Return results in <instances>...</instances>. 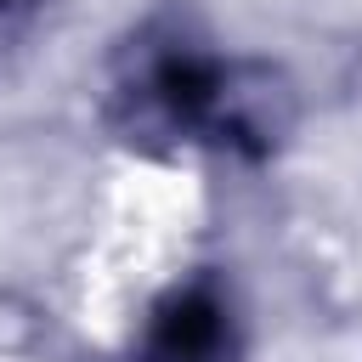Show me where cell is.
Listing matches in <instances>:
<instances>
[{"label":"cell","mask_w":362,"mask_h":362,"mask_svg":"<svg viewBox=\"0 0 362 362\" xmlns=\"http://www.w3.org/2000/svg\"><path fill=\"white\" fill-rule=\"evenodd\" d=\"M96 113L102 130L141 158L215 153L266 164L300 130V85L283 62L226 51L192 6L164 0L113 40Z\"/></svg>","instance_id":"obj_1"},{"label":"cell","mask_w":362,"mask_h":362,"mask_svg":"<svg viewBox=\"0 0 362 362\" xmlns=\"http://www.w3.org/2000/svg\"><path fill=\"white\" fill-rule=\"evenodd\" d=\"M249 328L221 266H192L141 311L119 362H243Z\"/></svg>","instance_id":"obj_2"},{"label":"cell","mask_w":362,"mask_h":362,"mask_svg":"<svg viewBox=\"0 0 362 362\" xmlns=\"http://www.w3.org/2000/svg\"><path fill=\"white\" fill-rule=\"evenodd\" d=\"M51 11H57V0H0V68L17 62L40 40V28L51 23Z\"/></svg>","instance_id":"obj_3"}]
</instances>
